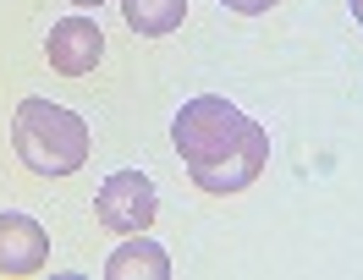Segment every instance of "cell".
Segmentation results:
<instances>
[{
    "label": "cell",
    "instance_id": "3957f363",
    "mask_svg": "<svg viewBox=\"0 0 363 280\" xmlns=\"http://www.w3.org/2000/svg\"><path fill=\"white\" fill-rule=\"evenodd\" d=\"M94 214H99V226L138 236V231H149V220L160 214V192H155V182H149L143 170H116L111 182L99 187Z\"/></svg>",
    "mask_w": 363,
    "mask_h": 280
},
{
    "label": "cell",
    "instance_id": "ba28073f",
    "mask_svg": "<svg viewBox=\"0 0 363 280\" xmlns=\"http://www.w3.org/2000/svg\"><path fill=\"white\" fill-rule=\"evenodd\" d=\"M220 6H231V11H242V17H259V11H270L275 0H220Z\"/></svg>",
    "mask_w": 363,
    "mask_h": 280
},
{
    "label": "cell",
    "instance_id": "8992f818",
    "mask_svg": "<svg viewBox=\"0 0 363 280\" xmlns=\"http://www.w3.org/2000/svg\"><path fill=\"white\" fill-rule=\"evenodd\" d=\"M105 280H171V258L160 242H127V247H116L111 264H105Z\"/></svg>",
    "mask_w": 363,
    "mask_h": 280
},
{
    "label": "cell",
    "instance_id": "7a4b0ae2",
    "mask_svg": "<svg viewBox=\"0 0 363 280\" xmlns=\"http://www.w3.org/2000/svg\"><path fill=\"white\" fill-rule=\"evenodd\" d=\"M11 148L33 176H72L89 160V127L67 105L50 99H23L11 116Z\"/></svg>",
    "mask_w": 363,
    "mask_h": 280
},
{
    "label": "cell",
    "instance_id": "5b68a950",
    "mask_svg": "<svg viewBox=\"0 0 363 280\" xmlns=\"http://www.w3.org/2000/svg\"><path fill=\"white\" fill-rule=\"evenodd\" d=\"M50 66L61 71V77H83V71H94V61L105 55V33H99V23L94 17H67V23L50 28Z\"/></svg>",
    "mask_w": 363,
    "mask_h": 280
},
{
    "label": "cell",
    "instance_id": "277c9868",
    "mask_svg": "<svg viewBox=\"0 0 363 280\" xmlns=\"http://www.w3.org/2000/svg\"><path fill=\"white\" fill-rule=\"evenodd\" d=\"M50 264V236L33 214H0V275H39Z\"/></svg>",
    "mask_w": 363,
    "mask_h": 280
},
{
    "label": "cell",
    "instance_id": "30bf717a",
    "mask_svg": "<svg viewBox=\"0 0 363 280\" xmlns=\"http://www.w3.org/2000/svg\"><path fill=\"white\" fill-rule=\"evenodd\" d=\"M72 6H105V0H72Z\"/></svg>",
    "mask_w": 363,
    "mask_h": 280
},
{
    "label": "cell",
    "instance_id": "52a82bcc",
    "mask_svg": "<svg viewBox=\"0 0 363 280\" xmlns=\"http://www.w3.org/2000/svg\"><path fill=\"white\" fill-rule=\"evenodd\" d=\"M121 17H127V28L143 33V39H165V33L182 28L187 0H121Z\"/></svg>",
    "mask_w": 363,
    "mask_h": 280
},
{
    "label": "cell",
    "instance_id": "6da1fadb",
    "mask_svg": "<svg viewBox=\"0 0 363 280\" xmlns=\"http://www.w3.org/2000/svg\"><path fill=\"white\" fill-rule=\"evenodd\" d=\"M171 138L204 192H242L270 165V132L215 93H199L182 105L171 121Z\"/></svg>",
    "mask_w": 363,
    "mask_h": 280
},
{
    "label": "cell",
    "instance_id": "9c48e42d",
    "mask_svg": "<svg viewBox=\"0 0 363 280\" xmlns=\"http://www.w3.org/2000/svg\"><path fill=\"white\" fill-rule=\"evenodd\" d=\"M347 6H352V17H358V23H363V0H347Z\"/></svg>",
    "mask_w": 363,
    "mask_h": 280
}]
</instances>
